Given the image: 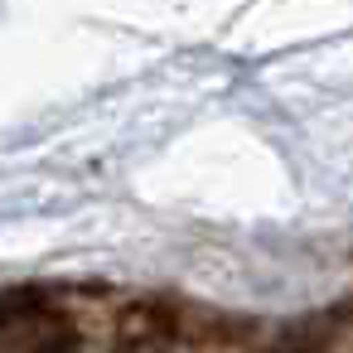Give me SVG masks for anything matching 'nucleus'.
<instances>
[{
  "label": "nucleus",
  "instance_id": "obj_1",
  "mask_svg": "<svg viewBox=\"0 0 353 353\" xmlns=\"http://www.w3.org/2000/svg\"><path fill=\"white\" fill-rule=\"evenodd\" d=\"M83 324L44 290L0 295V353H78Z\"/></svg>",
  "mask_w": 353,
  "mask_h": 353
}]
</instances>
